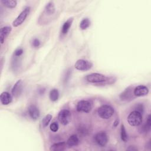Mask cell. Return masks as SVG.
Returning a JSON list of instances; mask_svg holds the SVG:
<instances>
[{
    "label": "cell",
    "instance_id": "6da1fadb",
    "mask_svg": "<svg viewBox=\"0 0 151 151\" xmlns=\"http://www.w3.org/2000/svg\"><path fill=\"white\" fill-rule=\"evenodd\" d=\"M127 122L132 126H138L142 122V114L134 110L132 111L127 117Z\"/></svg>",
    "mask_w": 151,
    "mask_h": 151
},
{
    "label": "cell",
    "instance_id": "7a4b0ae2",
    "mask_svg": "<svg viewBox=\"0 0 151 151\" xmlns=\"http://www.w3.org/2000/svg\"><path fill=\"white\" fill-rule=\"evenodd\" d=\"M107 77L104 74L100 73H91L86 77V80L91 83H97L103 84L107 80Z\"/></svg>",
    "mask_w": 151,
    "mask_h": 151
},
{
    "label": "cell",
    "instance_id": "3957f363",
    "mask_svg": "<svg viewBox=\"0 0 151 151\" xmlns=\"http://www.w3.org/2000/svg\"><path fill=\"white\" fill-rule=\"evenodd\" d=\"M114 109L110 105L104 104L100 106L97 111L99 116L103 119H110L114 113Z\"/></svg>",
    "mask_w": 151,
    "mask_h": 151
},
{
    "label": "cell",
    "instance_id": "277c9868",
    "mask_svg": "<svg viewBox=\"0 0 151 151\" xmlns=\"http://www.w3.org/2000/svg\"><path fill=\"white\" fill-rule=\"evenodd\" d=\"M31 8L29 6L25 7L24 10L22 11V12L19 14V15L17 17V18L13 21L12 25L14 27H17L19 25H21L25 20L29 14Z\"/></svg>",
    "mask_w": 151,
    "mask_h": 151
},
{
    "label": "cell",
    "instance_id": "5b68a950",
    "mask_svg": "<svg viewBox=\"0 0 151 151\" xmlns=\"http://www.w3.org/2000/svg\"><path fill=\"white\" fill-rule=\"evenodd\" d=\"M58 119L61 124L65 126L68 124L71 120V113L68 110L63 109L58 114Z\"/></svg>",
    "mask_w": 151,
    "mask_h": 151
},
{
    "label": "cell",
    "instance_id": "8992f818",
    "mask_svg": "<svg viewBox=\"0 0 151 151\" xmlns=\"http://www.w3.org/2000/svg\"><path fill=\"white\" fill-rule=\"evenodd\" d=\"M74 67L78 70L87 71L92 68L93 63L86 60L80 59L76 62Z\"/></svg>",
    "mask_w": 151,
    "mask_h": 151
},
{
    "label": "cell",
    "instance_id": "52a82bcc",
    "mask_svg": "<svg viewBox=\"0 0 151 151\" xmlns=\"http://www.w3.org/2000/svg\"><path fill=\"white\" fill-rule=\"evenodd\" d=\"M76 109L79 112L89 113L92 109V104L88 100H81L77 103Z\"/></svg>",
    "mask_w": 151,
    "mask_h": 151
},
{
    "label": "cell",
    "instance_id": "ba28073f",
    "mask_svg": "<svg viewBox=\"0 0 151 151\" xmlns=\"http://www.w3.org/2000/svg\"><path fill=\"white\" fill-rule=\"evenodd\" d=\"M133 87L129 86L126 88L119 96L120 99L123 101H130L136 97L133 91Z\"/></svg>",
    "mask_w": 151,
    "mask_h": 151
},
{
    "label": "cell",
    "instance_id": "9c48e42d",
    "mask_svg": "<svg viewBox=\"0 0 151 151\" xmlns=\"http://www.w3.org/2000/svg\"><path fill=\"white\" fill-rule=\"evenodd\" d=\"M94 138L96 143L101 147L105 146L108 141L107 134L104 132H100L97 133L95 135Z\"/></svg>",
    "mask_w": 151,
    "mask_h": 151
},
{
    "label": "cell",
    "instance_id": "30bf717a",
    "mask_svg": "<svg viewBox=\"0 0 151 151\" xmlns=\"http://www.w3.org/2000/svg\"><path fill=\"white\" fill-rule=\"evenodd\" d=\"M133 93L136 97L145 96L149 93V89L144 85H139L134 88Z\"/></svg>",
    "mask_w": 151,
    "mask_h": 151
},
{
    "label": "cell",
    "instance_id": "8fae6325",
    "mask_svg": "<svg viewBox=\"0 0 151 151\" xmlns=\"http://www.w3.org/2000/svg\"><path fill=\"white\" fill-rule=\"evenodd\" d=\"M28 114L30 116V117L32 120H37L40 116V112L38 109V108L34 104H31L28 107Z\"/></svg>",
    "mask_w": 151,
    "mask_h": 151
},
{
    "label": "cell",
    "instance_id": "7c38bea8",
    "mask_svg": "<svg viewBox=\"0 0 151 151\" xmlns=\"http://www.w3.org/2000/svg\"><path fill=\"white\" fill-rule=\"evenodd\" d=\"M22 91V81L21 80H18L12 88V94L14 97L19 96Z\"/></svg>",
    "mask_w": 151,
    "mask_h": 151
},
{
    "label": "cell",
    "instance_id": "4fadbf2b",
    "mask_svg": "<svg viewBox=\"0 0 151 151\" xmlns=\"http://www.w3.org/2000/svg\"><path fill=\"white\" fill-rule=\"evenodd\" d=\"M12 30V28L10 26H5L1 28L0 31V42L2 44L6 38L9 35Z\"/></svg>",
    "mask_w": 151,
    "mask_h": 151
},
{
    "label": "cell",
    "instance_id": "5bb4252c",
    "mask_svg": "<svg viewBox=\"0 0 151 151\" xmlns=\"http://www.w3.org/2000/svg\"><path fill=\"white\" fill-rule=\"evenodd\" d=\"M0 100L1 103L3 105H8L12 102V97L9 93L7 91H4L1 94Z\"/></svg>",
    "mask_w": 151,
    "mask_h": 151
},
{
    "label": "cell",
    "instance_id": "9a60e30c",
    "mask_svg": "<svg viewBox=\"0 0 151 151\" xmlns=\"http://www.w3.org/2000/svg\"><path fill=\"white\" fill-rule=\"evenodd\" d=\"M67 145L65 142H58L52 145L50 148L51 151H63L67 149Z\"/></svg>",
    "mask_w": 151,
    "mask_h": 151
},
{
    "label": "cell",
    "instance_id": "2e32d148",
    "mask_svg": "<svg viewBox=\"0 0 151 151\" xmlns=\"http://www.w3.org/2000/svg\"><path fill=\"white\" fill-rule=\"evenodd\" d=\"M78 143H79V139L77 136V135L73 134L68 139L66 143L68 147H72L77 146L78 144Z\"/></svg>",
    "mask_w": 151,
    "mask_h": 151
},
{
    "label": "cell",
    "instance_id": "e0dca14e",
    "mask_svg": "<svg viewBox=\"0 0 151 151\" xmlns=\"http://www.w3.org/2000/svg\"><path fill=\"white\" fill-rule=\"evenodd\" d=\"M73 21V19L72 18H69L67 21H65L64 23V24H63V25L61 28V33H62V34L65 35L68 32V30H69V29H70V27L72 24Z\"/></svg>",
    "mask_w": 151,
    "mask_h": 151
},
{
    "label": "cell",
    "instance_id": "ac0fdd59",
    "mask_svg": "<svg viewBox=\"0 0 151 151\" xmlns=\"http://www.w3.org/2000/svg\"><path fill=\"white\" fill-rule=\"evenodd\" d=\"M45 11L48 15H52L55 12V8L53 2L50 1L46 5L45 7Z\"/></svg>",
    "mask_w": 151,
    "mask_h": 151
},
{
    "label": "cell",
    "instance_id": "d6986e66",
    "mask_svg": "<svg viewBox=\"0 0 151 151\" xmlns=\"http://www.w3.org/2000/svg\"><path fill=\"white\" fill-rule=\"evenodd\" d=\"M1 2L5 6L8 8H14L17 4V2L15 0H1Z\"/></svg>",
    "mask_w": 151,
    "mask_h": 151
},
{
    "label": "cell",
    "instance_id": "ffe728a7",
    "mask_svg": "<svg viewBox=\"0 0 151 151\" xmlns=\"http://www.w3.org/2000/svg\"><path fill=\"white\" fill-rule=\"evenodd\" d=\"M50 99L52 101H56L59 97V91L56 88H53L50 91Z\"/></svg>",
    "mask_w": 151,
    "mask_h": 151
},
{
    "label": "cell",
    "instance_id": "44dd1931",
    "mask_svg": "<svg viewBox=\"0 0 151 151\" xmlns=\"http://www.w3.org/2000/svg\"><path fill=\"white\" fill-rule=\"evenodd\" d=\"M90 25V21L88 18H84L80 24V28L82 30H84L86 29Z\"/></svg>",
    "mask_w": 151,
    "mask_h": 151
},
{
    "label": "cell",
    "instance_id": "7402d4cb",
    "mask_svg": "<svg viewBox=\"0 0 151 151\" xmlns=\"http://www.w3.org/2000/svg\"><path fill=\"white\" fill-rule=\"evenodd\" d=\"M120 136H121V139L122 140L126 142L128 140V136L127 134V133H126V129L124 126V125L122 124L121 125V128H120Z\"/></svg>",
    "mask_w": 151,
    "mask_h": 151
},
{
    "label": "cell",
    "instance_id": "603a6c76",
    "mask_svg": "<svg viewBox=\"0 0 151 151\" xmlns=\"http://www.w3.org/2000/svg\"><path fill=\"white\" fill-rule=\"evenodd\" d=\"M51 119H52V115L50 114L45 116L42 120V124L43 127H47L49 123L50 122Z\"/></svg>",
    "mask_w": 151,
    "mask_h": 151
},
{
    "label": "cell",
    "instance_id": "cb8c5ba5",
    "mask_svg": "<svg viewBox=\"0 0 151 151\" xmlns=\"http://www.w3.org/2000/svg\"><path fill=\"white\" fill-rule=\"evenodd\" d=\"M150 125H151V120H150V115H148L147 117V120L146 123L144 126V129L146 132H148L150 129Z\"/></svg>",
    "mask_w": 151,
    "mask_h": 151
},
{
    "label": "cell",
    "instance_id": "d4e9b609",
    "mask_svg": "<svg viewBox=\"0 0 151 151\" xmlns=\"http://www.w3.org/2000/svg\"><path fill=\"white\" fill-rule=\"evenodd\" d=\"M58 128H59L58 124L57 123V122H52V123L50 124V130H51L52 132H57L58 130Z\"/></svg>",
    "mask_w": 151,
    "mask_h": 151
},
{
    "label": "cell",
    "instance_id": "484cf974",
    "mask_svg": "<svg viewBox=\"0 0 151 151\" xmlns=\"http://www.w3.org/2000/svg\"><path fill=\"white\" fill-rule=\"evenodd\" d=\"M23 53V50L22 48H18L14 51L15 57H20Z\"/></svg>",
    "mask_w": 151,
    "mask_h": 151
},
{
    "label": "cell",
    "instance_id": "4316f807",
    "mask_svg": "<svg viewBox=\"0 0 151 151\" xmlns=\"http://www.w3.org/2000/svg\"><path fill=\"white\" fill-rule=\"evenodd\" d=\"M32 45L34 47H38L40 45V41L38 39L35 38L32 42Z\"/></svg>",
    "mask_w": 151,
    "mask_h": 151
},
{
    "label": "cell",
    "instance_id": "83f0119b",
    "mask_svg": "<svg viewBox=\"0 0 151 151\" xmlns=\"http://www.w3.org/2000/svg\"><path fill=\"white\" fill-rule=\"evenodd\" d=\"M135 109H136V111L140 112V113H142V114L143 113V110H144V107H143V106L142 104H137V105L136 106Z\"/></svg>",
    "mask_w": 151,
    "mask_h": 151
},
{
    "label": "cell",
    "instance_id": "f1b7e54d",
    "mask_svg": "<svg viewBox=\"0 0 151 151\" xmlns=\"http://www.w3.org/2000/svg\"><path fill=\"white\" fill-rule=\"evenodd\" d=\"M127 150H130V151H136V150H137V148L135 146H129L128 148H127L126 149Z\"/></svg>",
    "mask_w": 151,
    "mask_h": 151
},
{
    "label": "cell",
    "instance_id": "f546056e",
    "mask_svg": "<svg viewBox=\"0 0 151 151\" xmlns=\"http://www.w3.org/2000/svg\"><path fill=\"white\" fill-rule=\"evenodd\" d=\"M119 119H117L114 122L113 126L114 127H117V126H118V124H119Z\"/></svg>",
    "mask_w": 151,
    "mask_h": 151
}]
</instances>
